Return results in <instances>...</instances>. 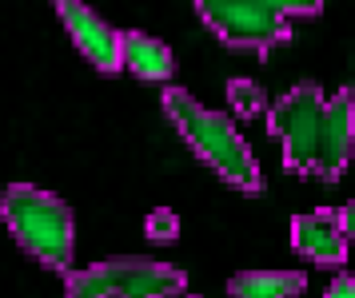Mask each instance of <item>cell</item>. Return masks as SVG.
I'll use <instances>...</instances> for the list:
<instances>
[{
	"instance_id": "1",
	"label": "cell",
	"mask_w": 355,
	"mask_h": 298,
	"mask_svg": "<svg viewBox=\"0 0 355 298\" xmlns=\"http://www.w3.org/2000/svg\"><path fill=\"white\" fill-rule=\"evenodd\" d=\"M164 111H168L172 127L184 136V143L196 151V159H204L227 187L243 191V195H259L263 191V171H259L248 140L236 131V124L227 115L204 108L184 88H164Z\"/></svg>"
},
{
	"instance_id": "2",
	"label": "cell",
	"mask_w": 355,
	"mask_h": 298,
	"mask_svg": "<svg viewBox=\"0 0 355 298\" xmlns=\"http://www.w3.org/2000/svg\"><path fill=\"white\" fill-rule=\"evenodd\" d=\"M0 219L12 231L20 251L28 259H36L40 267H49V270L72 267L76 219H72V207L60 195L40 191L33 183H12L0 195Z\"/></svg>"
},
{
	"instance_id": "3",
	"label": "cell",
	"mask_w": 355,
	"mask_h": 298,
	"mask_svg": "<svg viewBox=\"0 0 355 298\" xmlns=\"http://www.w3.org/2000/svg\"><path fill=\"white\" fill-rule=\"evenodd\" d=\"M184 290H188L184 270L144 254L104 259L84 270H68L64 279V298H180Z\"/></svg>"
},
{
	"instance_id": "4",
	"label": "cell",
	"mask_w": 355,
	"mask_h": 298,
	"mask_svg": "<svg viewBox=\"0 0 355 298\" xmlns=\"http://www.w3.org/2000/svg\"><path fill=\"white\" fill-rule=\"evenodd\" d=\"M268 131L284 147V167L295 175H315L323 140V92L320 84H295L288 95H279L268 111Z\"/></svg>"
},
{
	"instance_id": "5",
	"label": "cell",
	"mask_w": 355,
	"mask_h": 298,
	"mask_svg": "<svg viewBox=\"0 0 355 298\" xmlns=\"http://www.w3.org/2000/svg\"><path fill=\"white\" fill-rule=\"evenodd\" d=\"M196 12L227 48L268 52L291 40V24L279 16L275 0H200Z\"/></svg>"
},
{
	"instance_id": "6",
	"label": "cell",
	"mask_w": 355,
	"mask_h": 298,
	"mask_svg": "<svg viewBox=\"0 0 355 298\" xmlns=\"http://www.w3.org/2000/svg\"><path fill=\"white\" fill-rule=\"evenodd\" d=\"M56 16L64 20L72 44L80 48V56L92 64L96 72L112 76V72L124 68V60H120V32H116L104 16H96L88 4H76V0H60V4H56Z\"/></svg>"
},
{
	"instance_id": "7",
	"label": "cell",
	"mask_w": 355,
	"mask_h": 298,
	"mask_svg": "<svg viewBox=\"0 0 355 298\" xmlns=\"http://www.w3.org/2000/svg\"><path fill=\"white\" fill-rule=\"evenodd\" d=\"M355 151V92L339 88L331 100H323V140H320V167L315 179L339 183Z\"/></svg>"
},
{
	"instance_id": "8",
	"label": "cell",
	"mask_w": 355,
	"mask_h": 298,
	"mask_svg": "<svg viewBox=\"0 0 355 298\" xmlns=\"http://www.w3.org/2000/svg\"><path fill=\"white\" fill-rule=\"evenodd\" d=\"M291 247L315 267H343L347 263V239L339 231L336 211H311L295 215L291 223Z\"/></svg>"
},
{
	"instance_id": "9",
	"label": "cell",
	"mask_w": 355,
	"mask_h": 298,
	"mask_svg": "<svg viewBox=\"0 0 355 298\" xmlns=\"http://www.w3.org/2000/svg\"><path fill=\"white\" fill-rule=\"evenodd\" d=\"M120 60L140 80H164L168 84L172 72H176L172 48L156 40V36H148V32H120Z\"/></svg>"
},
{
	"instance_id": "10",
	"label": "cell",
	"mask_w": 355,
	"mask_h": 298,
	"mask_svg": "<svg viewBox=\"0 0 355 298\" xmlns=\"http://www.w3.org/2000/svg\"><path fill=\"white\" fill-rule=\"evenodd\" d=\"M307 290V274L300 270H240L227 295L232 298H300Z\"/></svg>"
},
{
	"instance_id": "11",
	"label": "cell",
	"mask_w": 355,
	"mask_h": 298,
	"mask_svg": "<svg viewBox=\"0 0 355 298\" xmlns=\"http://www.w3.org/2000/svg\"><path fill=\"white\" fill-rule=\"evenodd\" d=\"M227 100H232V111H236L240 120H256V115H263V108H268L263 88L252 84V80H232V84H227Z\"/></svg>"
},
{
	"instance_id": "12",
	"label": "cell",
	"mask_w": 355,
	"mask_h": 298,
	"mask_svg": "<svg viewBox=\"0 0 355 298\" xmlns=\"http://www.w3.org/2000/svg\"><path fill=\"white\" fill-rule=\"evenodd\" d=\"M148 239L152 243H172V239L180 235V215L176 211H168V207H156L152 215H148Z\"/></svg>"
},
{
	"instance_id": "13",
	"label": "cell",
	"mask_w": 355,
	"mask_h": 298,
	"mask_svg": "<svg viewBox=\"0 0 355 298\" xmlns=\"http://www.w3.org/2000/svg\"><path fill=\"white\" fill-rule=\"evenodd\" d=\"M275 8H279V16L284 20H295V16H320L323 12V4L320 0H275Z\"/></svg>"
},
{
	"instance_id": "14",
	"label": "cell",
	"mask_w": 355,
	"mask_h": 298,
	"mask_svg": "<svg viewBox=\"0 0 355 298\" xmlns=\"http://www.w3.org/2000/svg\"><path fill=\"white\" fill-rule=\"evenodd\" d=\"M323 298H355V279H352V274L331 279V286H327V295H323Z\"/></svg>"
},
{
	"instance_id": "15",
	"label": "cell",
	"mask_w": 355,
	"mask_h": 298,
	"mask_svg": "<svg viewBox=\"0 0 355 298\" xmlns=\"http://www.w3.org/2000/svg\"><path fill=\"white\" fill-rule=\"evenodd\" d=\"M336 219H339V231H343V239H355V199H352L347 207H339Z\"/></svg>"
},
{
	"instance_id": "16",
	"label": "cell",
	"mask_w": 355,
	"mask_h": 298,
	"mask_svg": "<svg viewBox=\"0 0 355 298\" xmlns=\"http://www.w3.org/2000/svg\"><path fill=\"white\" fill-rule=\"evenodd\" d=\"M180 298H184V295H180ZM188 298H196V295H188Z\"/></svg>"
}]
</instances>
